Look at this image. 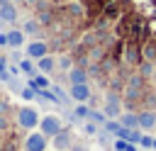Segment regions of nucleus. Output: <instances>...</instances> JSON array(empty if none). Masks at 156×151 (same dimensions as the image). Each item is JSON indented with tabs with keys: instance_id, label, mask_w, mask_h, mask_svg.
Listing matches in <instances>:
<instances>
[{
	"instance_id": "nucleus-22",
	"label": "nucleus",
	"mask_w": 156,
	"mask_h": 151,
	"mask_svg": "<svg viewBox=\"0 0 156 151\" xmlns=\"http://www.w3.org/2000/svg\"><path fill=\"white\" fill-rule=\"evenodd\" d=\"M139 146H141V149H154V136H149V134L144 132L141 139H139Z\"/></svg>"
},
{
	"instance_id": "nucleus-14",
	"label": "nucleus",
	"mask_w": 156,
	"mask_h": 151,
	"mask_svg": "<svg viewBox=\"0 0 156 151\" xmlns=\"http://www.w3.org/2000/svg\"><path fill=\"white\" fill-rule=\"evenodd\" d=\"M27 85H32L34 90H46V88H51V83H49L46 73H37L34 78H29V83H27Z\"/></svg>"
},
{
	"instance_id": "nucleus-23",
	"label": "nucleus",
	"mask_w": 156,
	"mask_h": 151,
	"mask_svg": "<svg viewBox=\"0 0 156 151\" xmlns=\"http://www.w3.org/2000/svg\"><path fill=\"white\" fill-rule=\"evenodd\" d=\"M0 46H10V39H7V32H0Z\"/></svg>"
},
{
	"instance_id": "nucleus-26",
	"label": "nucleus",
	"mask_w": 156,
	"mask_h": 151,
	"mask_svg": "<svg viewBox=\"0 0 156 151\" xmlns=\"http://www.w3.org/2000/svg\"><path fill=\"white\" fill-rule=\"evenodd\" d=\"M39 2H46V5H56V2H61V0H39ZM37 2V5H39Z\"/></svg>"
},
{
	"instance_id": "nucleus-10",
	"label": "nucleus",
	"mask_w": 156,
	"mask_h": 151,
	"mask_svg": "<svg viewBox=\"0 0 156 151\" xmlns=\"http://www.w3.org/2000/svg\"><path fill=\"white\" fill-rule=\"evenodd\" d=\"M37 68H39V73H46V76H49V73H54V71H56V58L46 54L44 58H39V61H37Z\"/></svg>"
},
{
	"instance_id": "nucleus-2",
	"label": "nucleus",
	"mask_w": 156,
	"mask_h": 151,
	"mask_svg": "<svg viewBox=\"0 0 156 151\" xmlns=\"http://www.w3.org/2000/svg\"><path fill=\"white\" fill-rule=\"evenodd\" d=\"M61 129H63V122H61V117H56V114H46V117H41V122H39V132L46 134L49 139L56 136Z\"/></svg>"
},
{
	"instance_id": "nucleus-30",
	"label": "nucleus",
	"mask_w": 156,
	"mask_h": 151,
	"mask_svg": "<svg viewBox=\"0 0 156 151\" xmlns=\"http://www.w3.org/2000/svg\"><path fill=\"white\" fill-rule=\"evenodd\" d=\"M0 58H2V56H0Z\"/></svg>"
},
{
	"instance_id": "nucleus-11",
	"label": "nucleus",
	"mask_w": 156,
	"mask_h": 151,
	"mask_svg": "<svg viewBox=\"0 0 156 151\" xmlns=\"http://www.w3.org/2000/svg\"><path fill=\"white\" fill-rule=\"evenodd\" d=\"M41 27H44V24L34 17V19H27V22L22 24V32L29 34V37H39V34H41Z\"/></svg>"
},
{
	"instance_id": "nucleus-8",
	"label": "nucleus",
	"mask_w": 156,
	"mask_h": 151,
	"mask_svg": "<svg viewBox=\"0 0 156 151\" xmlns=\"http://www.w3.org/2000/svg\"><path fill=\"white\" fill-rule=\"evenodd\" d=\"M68 83L73 85V83H88V78H90V71L85 68V66H73L68 73Z\"/></svg>"
},
{
	"instance_id": "nucleus-6",
	"label": "nucleus",
	"mask_w": 156,
	"mask_h": 151,
	"mask_svg": "<svg viewBox=\"0 0 156 151\" xmlns=\"http://www.w3.org/2000/svg\"><path fill=\"white\" fill-rule=\"evenodd\" d=\"M68 95H71V100H76V102H88L90 95H93V90H90L88 83H73V85L68 88Z\"/></svg>"
},
{
	"instance_id": "nucleus-5",
	"label": "nucleus",
	"mask_w": 156,
	"mask_h": 151,
	"mask_svg": "<svg viewBox=\"0 0 156 151\" xmlns=\"http://www.w3.org/2000/svg\"><path fill=\"white\" fill-rule=\"evenodd\" d=\"M51 146L56 149V151H68L71 146H73V134H71V129H61L56 136H51Z\"/></svg>"
},
{
	"instance_id": "nucleus-19",
	"label": "nucleus",
	"mask_w": 156,
	"mask_h": 151,
	"mask_svg": "<svg viewBox=\"0 0 156 151\" xmlns=\"http://www.w3.org/2000/svg\"><path fill=\"white\" fill-rule=\"evenodd\" d=\"M88 114H90V107L85 102H78L73 107V119H88Z\"/></svg>"
},
{
	"instance_id": "nucleus-1",
	"label": "nucleus",
	"mask_w": 156,
	"mask_h": 151,
	"mask_svg": "<svg viewBox=\"0 0 156 151\" xmlns=\"http://www.w3.org/2000/svg\"><path fill=\"white\" fill-rule=\"evenodd\" d=\"M39 122H41V117H39V112H37L34 107H20V112H17V124H20L22 129H34V127H39Z\"/></svg>"
},
{
	"instance_id": "nucleus-3",
	"label": "nucleus",
	"mask_w": 156,
	"mask_h": 151,
	"mask_svg": "<svg viewBox=\"0 0 156 151\" xmlns=\"http://www.w3.org/2000/svg\"><path fill=\"white\" fill-rule=\"evenodd\" d=\"M46 146H49V136L41 132H32L24 139V151H46Z\"/></svg>"
},
{
	"instance_id": "nucleus-4",
	"label": "nucleus",
	"mask_w": 156,
	"mask_h": 151,
	"mask_svg": "<svg viewBox=\"0 0 156 151\" xmlns=\"http://www.w3.org/2000/svg\"><path fill=\"white\" fill-rule=\"evenodd\" d=\"M24 54H27L29 58L39 61V58H44V56L49 54V41H44V39H34V41H29V44H27Z\"/></svg>"
},
{
	"instance_id": "nucleus-29",
	"label": "nucleus",
	"mask_w": 156,
	"mask_h": 151,
	"mask_svg": "<svg viewBox=\"0 0 156 151\" xmlns=\"http://www.w3.org/2000/svg\"><path fill=\"white\" fill-rule=\"evenodd\" d=\"M154 151H156V139H154Z\"/></svg>"
},
{
	"instance_id": "nucleus-12",
	"label": "nucleus",
	"mask_w": 156,
	"mask_h": 151,
	"mask_svg": "<svg viewBox=\"0 0 156 151\" xmlns=\"http://www.w3.org/2000/svg\"><path fill=\"white\" fill-rule=\"evenodd\" d=\"M20 71H22L24 76H29V78H34V76L39 73V68H37V63H34V58H29V56L20 61Z\"/></svg>"
},
{
	"instance_id": "nucleus-24",
	"label": "nucleus",
	"mask_w": 156,
	"mask_h": 151,
	"mask_svg": "<svg viewBox=\"0 0 156 151\" xmlns=\"http://www.w3.org/2000/svg\"><path fill=\"white\" fill-rule=\"evenodd\" d=\"M68 151H90V149H88L85 144H73V146H71Z\"/></svg>"
},
{
	"instance_id": "nucleus-15",
	"label": "nucleus",
	"mask_w": 156,
	"mask_h": 151,
	"mask_svg": "<svg viewBox=\"0 0 156 151\" xmlns=\"http://www.w3.org/2000/svg\"><path fill=\"white\" fill-rule=\"evenodd\" d=\"M119 122H122V127H139V112L124 110V112L119 114Z\"/></svg>"
},
{
	"instance_id": "nucleus-18",
	"label": "nucleus",
	"mask_w": 156,
	"mask_h": 151,
	"mask_svg": "<svg viewBox=\"0 0 156 151\" xmlns=\"http://www.w3.org/2000/svg\"><path fill=\"white\" fill-rule=\"evenodd\" d=\"M100 129H102V127H100L98 122H93V119H85V122H83V134H85V136H98Z\"/></svg>"
},
{
	"instance_id": "nucleus-16",
	"label": "nucleus",
	"mask_w": 156,
	"mask_h": 151,
	"mask_svg": "<svg viewBox=\"0 0 156 151\" xmlns=\"http://www.w3.org/2000/svg\"><path fill=\"white\" fill-rule=\"evenodd\" d=\"M7 39H10V46H12V49H20V46L24 44V32H22V29H10V32H7Z\"/></svg>"
},
{
	"instance_id": "nucleus-21",
	"label": "nucleus",
	"mask_w": 156,
	"mask_h": 151,
	"mask_svg": "<svg viewBox=\"0 0 156 151\" xmlns=\"http://www.w3.org/2000/svg\"><path fill=\"white\" fill-rule=\"evenodd\" d=\"M20 95H22L24 100H37V90H34L32 85H24V88L20 90Z\"/></svg>"
},
{
	"instance_id": "nucleus-7",
	"label": "nucleus",
	"mask_w": 156,
	"mask_h": 151,
	"mask_svg": "<svg viewBox=\"0 0 156 151\" xmlns=\"http://www.w3.org/2000/svg\"><path fill=\"white\" fill-rule=\"evenodd\" d=\"M139 129L141 132L156 129V110H139Z\"/></svg>"
},
{
	"instance_id": "nucleus-17",
	"label": "nucleus",
	"mask_w": 156,
	"mask_h": 151,
	"mask_svg": "<svg viewBox=\"0 0 156 151\" xmlns=\"http://www.w3.org/2000/svg\"><path fill=\"white\" fill-rule=\"evenodd\" d=\"M56 68H61V71L68 73V71L73 68V56H71V54H61V56L56 58Z\"/></svg>"
},
{
	"instance_id": "nucleus-20",
	"label": "nucleus",
	"mask_w": 156,
	"mask_h": 151,
	"mask_svg": "<svg viewBox=\"0 0 156 151\" xmlns=\"http://www.w3.org/2000/svg\"><path fill=\"white\" fill-rule=\"evenodd\" d=\"M10 78H12V76H10V71H7V58L2 56V58H0V80L10 83Z\"/></svg>"
},
{
	"instance_id": "nucleus-13",
	"label": "nucleus",
	"mask_w": 156,
	"mask_h": 151,
	"mask_svg": "<svg viewBox=\"0 0 156 151\" xmlns=\"http://www.w3.org/2000/svg\"><path fill=\"white\" fill-rule=\"evenodd\" d=\"M136 68H139L136 73H141V76H144L146 80H151V78L156 76V63H154V61H146V58H144V61H141V63H139Z\"/></svg>"
},
{
	"instance_id": "nucleus-9",
	"label": "nucleus",
	"mask_w": 156,
	"mask_h": 151,
	"mask_svg": "<svg viewBox=\"0 0 156 151\" xmlns=\"http://www.w3.org/2000/svg\"><path fill=\"white\" fill-rule=\"evenodd\" d=\"M0 19H2V22H15V19H17V2H5V5H0Z\"/></svg>"
},
{
	"instance_id": "nucleus-27",
	"label": "nucleus",
	"mask_w": 156,
	"mask_h": 151,
	"mask_svg": "<svg viewBox=\"0 0 156 151\" xmlns=\"http://www.w3.org/2000/svg\"><path fill=\"white\" fill-rule=\"evenodd\" d=\"M5 2H12V0H0V5H5Z\"/></svg>"
},
{
	"instance_id": "nucleus-28",
	"label": "nucleus",
	"mask_w": 156,
	"mask_h": 151,
	"mask_svg": "<svg viewBox=\"0 0 156 151\" xmlns=\"http://www.w3.org/2000/svg\"><path fill=\"white\" fill-rule=\"evenodd\" d=\"M12 2H27V0H12Z\"/></svg>"
},
{
	"instance_id": "nucleus-25",
	"label": "nucleus",
	"mask_w": 156,
	"mask_h": 151,
	"mask_svg": "<svg viewBox=\"0 0 156 151\" xmlns=\"http://www.w3.org/2000/svg\"><path fill=\"white\" fill-rule=\"evenodd\" d=\"M5 112H7V102H5V100H0V114H5Z\"/></svg>"
}]
</instances>
